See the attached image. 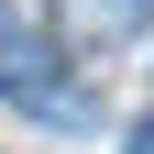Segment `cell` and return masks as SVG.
<instances>
[{"mask_svg":"<svg viewBox=\"0 0 154 154\" xmlns=\"http://www.w3.org/2000/svg\"><path fill=\"white\" fill-rule=\"evenodd\" d=\"M132 154H154V121H143V132H132Z\"/></svg>","mask_w":154,"mask_h":154,"instance_id":"cell-3","label":"cell"},{"mask_svg":"<svg viewBox=\"0 0 154 154\" xmlns=\"http://www.w3.org/2000/svg\"><path fill=\"white\" fill-rule=\"evenodd\" d=\"M0 88H11V99H44V33L0 22Z\"/></svg>","mask_w":154,"mask_h":154,"instance_id":"cell-2","label":"cell"},{"mask_svg":"<svg viewBox=\"0 0 154 154\" xmlns=\"http://www.w3.org/2000/svg\"><path fill=\"white\" fill-rule=\"evenodd\" d=\"M55 11H66L77 44H121V33H143V22H154V0H55Z\"/></svg>","mask_w":154,"mask_h":154,"instance_id":"cell-1","label":"cell"}]
</instances>
